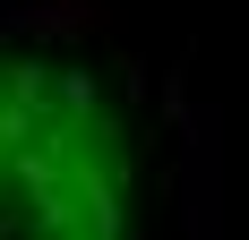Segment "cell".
<instances>
[{"label": "cell", "instance_id": "1", "mask_svg": "<svg viewBox=\"0 0 249 240\" xmlns=\"http://www.w3.org/2000/svg\"><path fill=\"white\" fill-rule=\"evenodd\" d=\"M129 146L95 77L0 60V240H121Z\"/></svg>", "mask_w": 249, "mask_h": 240}]
</instances>
